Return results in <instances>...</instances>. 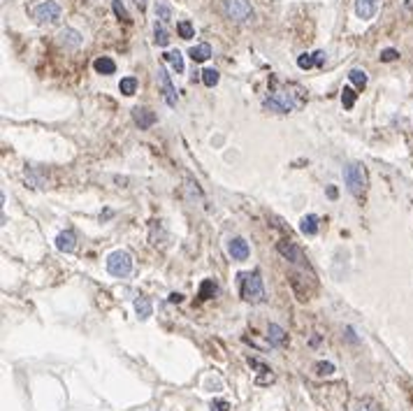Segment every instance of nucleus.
Instances as JSON below:
<instances>
[{
  "label": "nucleus",
  "mask_w": 413,
  "mask_h": 411,
  "mask_svg": "<svg viewBox=\"0 0 413 411\" xmlns=\"http://www.w3.org/2000/svg\"><path fill=\"white\" fill-rule=\"evenodd\" d=\"M344 182H346L348 191L355 195V198H362L367 191V172L360 163H351L344 168Z\"/></svg>",
  "instance_id": "obj_1"
},
{
  "label": "nucleus",
  "mask_w": 413,
  "mask_h": 411,
  "mask_svg": "<svg viewBox=\"0 0 413 411\" xmlns=\"http://www.w3.org/2000/svg\"><path fill=\"white\" fill-rule=\"evenodd\" d=\"M241 297H244L246 302H251V304L263 302L265 288H263V279H260V274L258 272L244 274V277H241Z\"/></svg>",
  "instance_id": "obj_2"
},
{
  "label": "nucleus",
  "mask_w": 413,
  "mask_h": 411,
  "mask_svg": "<svg viewBox=\"0 0 413 411\" xmlns=\"http://www.w3.org/2000/svg\"><path fill=\"white\" fill-rule=\"evenodd\" d=\"M223 12L234 24H249L253 19V7L249 0H223Z\"/></svg>",
  "instance_id": "obj_3"
},
{
  "label": "nucleus",
  "mask_w": 413,
  "mask_h": 411,
  "mask_svg": "<svg viewBox=\"0 0 413 411\" xmlns=\"http://www.w3.org/2000/svg\"><path fill=\"white\" fill-rule=\"evenodd\" d=\"M107 272L112 274V277H128V274L132 272V258L128 251H114V254H109L107 256Z\"/></svg>",
  "instance_id": "obj_4"
},
{
  "label": "nucleus",
  "mask_w": 413,
  "mask_h": 411,
  "mask_svg": "<svg viewBox=\"0 0 413 411\" xmlns=\"http://www.w3.org/2000/svg\"><path fill=\"white\" fill-rule=\"evenodd\" d=\"M33 14H35V19L40 24H54V21L60 19V5L56 0H44V3H40L33 10Z\"/></svg>",
  "instance_id": "obj_5"
},
{
  "label": "nucleus",
  "mask_w": 413,
  "mask_h": 411,
  "mask_svg": "<svg viewBox=\"0 0 413 411\" xmlns=\"http://www.w3.org/2000/svg\"><path fill=\"white\" fill-rule=\"evenodd\" d=\"M265 107L272 112H279V114H288L295 109V100L288 93H272L265 98Z\"/></svg>",
  "instance_id": "obj_6"
},
{
  "label": "nucleus",
  "mask_w": 413,
  "mask_h": 411,
  "mask_svg": "<svg viewBox=\"0 0 413 411\" xmlns=\"http://www.w3.org/2000/svg\"><path fill=\"white\" fill-rule=\"evenodd\" d=\"M276 251L283 256L286 260H290V263H295V265H304L306 260H304V254H302V249L295 246L290 239H281V242L276 244Z\"/></svg>",
  "instance_id": "obj_7"
},
{
  "label": "nucleus",
  "mask_w": 413,
  "mask_h": 411,
  "mask_svg": "<svg viewBox=\"0 0 413 411\" xmlns=\"http://www.w3.org/2000/svg\"><path fill=\"white\" fill-rule=\"evenodd\" d=\"M228 254L234 260H246L249 254H251V249H249V242H246L244 237H232L228 242Z\"/></svg>",
  "instance_id": "obj_8"
},
{
  "label": "nucleus",
  "mask_w": 413,
  "mask_h": 411,
  "mask_svg": "<svg viewBox=\"0 0 413 411\" xmlns=\"http://www.w3.org/2000/svg\"><path fill=\"white\" fill-rule=\"evenodd\" d=\"M376 12H378V0H355V14H358L362 21L374 19Z\"/></svg>",
  "instance_id": "obj_9"
},
{
  "label": "nucleus",
  "mask_w": 413,
  "mask_h": 411,
  "mask_svg": "<svg viewBox=\"0 0 413 411\" xmlns=\"http://www.w3.org/2000/svg\"><path fill=\"white\" fill-rule=\"evenodd\" d=\"M158 79H160V84H162V93H165V103L170 105V107H174L177 105V91H174V86L172 81H170V74L165 67H160L158 70Z\"/></svg>",
  "instance_id": "obj_10"
},
{
  "label": "nucleus",
  "mask_w": 413,
  "mask_h": 411,
  "mask_svg": "<svg viewBox=\"0 0 413 411\" xmlns=\"http://www.w3.org/2000/svg\"><path fill=\"white\" fill-rule=\"evenodd\" d=\"M132 119H135V123H137L139 128H151L153 123H156V114H153L151 109H146V107H135L132 109Z\"/></svg>",
  "instance_id": "obj_11"
},
{
  "label": "nucleus",
  "mask_w": 413,
  "mask_h": 411,
  "mask_svg": "<svg viewBox=\"0 0 413 411\" xmlns=\"http://www.w3.org/2000/svg\"><path fill=\"white\" fill-rule=\"evenodd\" d=\"M267 337H270V342L274 346H288V335L286 330H283L281 325H276V323H270V327H267Z\"/></svg>",
  "instance_id": "obj_12"
},
{
  "label": "nucleus",
  "mask_w": 413,
  "mask_h": 411,
  "mask_svg": "<svg viewBox=\"0 0 413 411\" xmlns=\"http://www.w3.org/2000/svg\"><path fill=\"white\" fill-rule=\"evenodd\" d=\"M56 246H58V251H63V254H72L74 246H77L74 235H72L70 230H67V232H60V235L56 237Z\"/></svg>",
  "instance_id": "obj_13"
},
{
  "label": "nucleus",
  "mask_w": 413,
  "mask_h": 411,
  "mask_svg": "<svg viewBox=\"0 0 413 411\" xmlns=\"http://www.w3.org/2000/svg\"><path fill=\"white\" fill-rule=\"evenodd\" d=\"M60 44L67 49H74L81 44V35H79L77 31H72V28H65V31H60Z\"/></svg>",
  "instance_id": "obj_14"
},
{
  "label": "nucleus",
  "mask_w": 413,
  "mask_h": 411,
  "mask_svg": "<svg viewBox=\"0 0 413 411\" xmlns=\"http://www.w3.org/2000/svg\"><path fill=\"white\" fill-rule=\"evenodd\" d=\"M135 311H137L139 320H146L151 314H153V304H151L149 297H137L135 300Z\"/></svg>",
  "instance_id": "obj_15"
},
{
  "label": "nucleus",
  "mask_w": 413,
  "mask_h": 411,
  "mask_svg": "<svg viewBox=\"0 0 413 411\" xmlns=\"http://www.w3.org/2000/svg\"><path fill=\"white\" fill-rule=\"evenodd\" d=\"M93 67H96L98 74H114L116 72V63L112 61L109 56H100V58H96Z\"/></svg>",
  "instance_id": "obj_16"
},
{
  "label": "nucleus",
  "mask_w": 413,
  "mask_h": 411,
  "mask_svg": "<svg viewBox=\"0 0 413 411\" xmlns=\"http://www.w3.org/2000/svg\"><path fill=\"white\" fill-rule=\"evenodd\" d=\"M299 230H302L304 235H309V237L316 235L318 232V216L316 214H306V216L299 221Z\"/></svg>",
  "instance_id": "obj_17"
},
{
  "label": "nucleus",
  "mask_w": 413,
  "mask_h": 411,
  "mask_svg": "<svg viewBox=\"0 0 413 411\" xmlns=\"http://www.w3.org/2000/svg\"><path fill=\"white\" fill-rule=\"evenodd\" d=\"M188 54H191V58L195 63H204L211 56V47H209V44H198V47H193Z\"/></svg>",
  "instance_id": "obj_18"
},
{
  "label": "nucleus",
  "mask_w": 413,
  "mask_h": 411,
  "mask_svg": "<svg viewBox=\"0 0 413 411\" xmlns=\"http://www.w3.org/2000/svg\"><path fill=\"white\" fill-rule=\"evenodd\" d=\"M165 61H168L177 72H184V56H181V51H168V54H165Z\"/></svg>",
  "instance_id": "obj_19"
},
{
  "label": "nucleus",
  "mask_w": 413,
  "mask_h": 411,
  "mask_svg": "<svg viewBox=\"0 0 413 411\" xmlns=\"http://www.w3.org/2000/svg\"><path fill=\"white\" fill-rule=\"evenodd\" d=\"M119 91L123 93V96H135V91H137V79H135V77H126V79H121Z\"/></svg>",
  "instance_id": "obj_20"
},
{
  "label": "nucleus",
  "mask_w": 413,
  "mask_h": 411,
  "mask_svg": "<svg viewBox=\"0 0 413 411\" xmlns=\"http://www.w3.org/2000/svg\"><path fill=\"white\" fill-rule=\"evenodd\" d=\"M153 35H156V44H158V47H168V44H170V33L165 31V26H162V24L153 26Z\"/></svg>",
  "instance_id": "obj_21"
},
{
  "label": "nucleus",
  "mask_w": 413,
  "mask_h": 411,
  "mask_svg": "<svg viewBox=\"0 0 413 411\" xmlns=\"http://www.w3.org/2000/svg\"><path fill=\"white\" fill-rule=\"evenodd\" d=\"M348 77H351V81H353L358 89H365V86H367V72H365V70H360V67H353Z\"/></svg>",
  "instance_id": "obj_22"
},
{
  "label": "nucleus",
  "mask_w": 413,
  "mask_h": 411,
  "mask_svg": "<svg viewBox=\"0 0 413 411\" xmlns=\"http://www.w3.org/2000/svg\"><path fill=\"white\" fill-rule=\"evenodd\" d=\"M353 411H381V409H378V404L371 397H362V399H358V402H355V409Z\"/></svg>",
  "instance_id": "obj_23"
},
{
  "label": "nucleus",
  "mask_w": 413,
  "mask_h": 411,
  "mask_svg": "<svg viewBox=\"0 0 413 411\" xmlns=\"http://www.w3.org/2000/svg\"><path fill=\"white\" fill-rule=\"evenodd\" d=\"M216 295V284L211 281V279H207V281H202V286H200V297L202 300H209V297Z\"/></svg>",
  "instance_id": "obj_24"
},
{
  "label": "nucleus",
  "mask_w": 413,
  "mask_h": 411,
  "mask_svg": "<svg viewBox=\"0 0 413 411\" xmlns=\"http://www.w3.org/2000/svg\"><path fill=\"white\" fill-rule=\"evenodd\" d=\"M297 65L302 67V70H309V67L318 65L316 54H302V56H299V58H297Z\"/></svg>",
  "instance_id": "obj_25"
},
{
  "label": "nucleus",
  "mask_w": 413,
  "mask_h": 411,
  "mask_svg": "<svg viewBox=\"0 0 413 411\" xmlns=\"http://www.w3.org/2000/svg\"><path fill=\"white\" fill-rule=\"evenodd\" d=\"M218 79H221V77H218V72H216L214 67H207V70L202 72V81H204L207 86H209V89H211V86L218 84Z\"/></svg>",
  "instance_id": "obj_26"
},
{
  "label": "nucleus",
  "mask_w": 413,
  "mask_h": 411,
  "mask_svg": "<svg viewBox=\"0 0 413 411\" xmlns=\"http://www.w3.org/2000/svg\"><path fill=\"white\" fill-rule=\"evenodd\" d=\"M342 103H344V107L346 109H351L355 105V91L351 89V86H346V89L342 91Z\"/></svg>",
  "instance_id": "obj_27"
},
{
  "label": "nucleus",
  "mask_w": 413,
  "mask_h": 411,
  "mask_svg": "<svg viewBox=\"0 0 413 411\" xmlns=\"http://www.w3.org/2000/svg\"><path fill=\"white\" fill-rule=\"evenodd\" d=\"M316 374H320V376H329L332 372H335V365L332 363H325V360H320V363H316Z\"/></svg>",
  "instance_id": "obj_28"
},
{
  "label": "nucleus",
  "mask_w": 413,
  "mask_h": 411,
  "mask_svg": "<svg viewBox=\"0 0 413 411\" xmlns=\"http://www.w3.org/2000/svg\"><path fill=\"white\" fill-rule=\"evenodd\" d=\"M156 17L160 19V21H170V19H172V10H170L168 5L158 3V5H156Z\"/></svg>",
  "instance_id": "obj_29"
},
{
  "label": "nucleus",
  "mask_w": 413,
  "mask_h": 411,
  "mask_svg": "<svg viewBox=\"0 0 413 411\" xmlns=\"http://www.w3.org/2000/svg\"><path fill=\"white\" fill-rule=\"evenodd\" d=\"M179 35L184 37V40H191V37H193V26H191V21H179Z\"/></svg>",
  "instance_id": "obj_30"
},
{
  "label": "nucleus",
  "mask_w": 413,
  "mask_h": 411,
  "mask_svg": "<svg viewBox=\"0 0 413 411\" xmlns=\"http://www.w3.org/2000/svg\"><path fill=\"white\" fill-rule=\"evenodd\" d=\"M397 56H399V51H397V49H383V51H381V61L390 63V61H395Z\"/></svg>",
  "instance_id": "obj_31"
},
{
  "label": "nucleus",
  "mask_w": 413,
  "mask_h": 411,
  "mask_svg": "<svg viewBox=\"0 0 413 411\" xmlns=\"http://www.w3.org/2000/svg\"><path fill=\"white\" fill-rule=\"evenodd\" d=\"M114 12H116V17H119V19H123V21H130V17H128V12H126V7L121 5L119 0H114Z\"/></svg>",
  "instance_id": "obj_32"
},
{
  "label": "nucleus",
  "mask_w": 413,
  "mask_h": 411,
  "mask_svg": "<svg viewBox=\"0 0 413 411\" xmlns=\"http://www.w3.org/2000/svg\"><path fill=\"white\" fill-rule=\"evenodd\" d=\"M230 404L225 402V399H216L214 404H211V411H228Z\"/></svg>",
  "instance_id": "obj_33"
},
{
  "label": "nucleus",
  "mask_w": 413,
  "mask_h": 411,
  "mask_svg": "<svg viewBox=\"0 0 413 411\" xmlns=\"http://www.w3.org/2000/svg\"><path fill=\"white\" fill-rule=\"evenodd\" d=\"M170 302H181V295L179 293H172V295H170Z\"/></svg>",
  "instance_id": "obj_34"
},
{
  "label": "nucleus",
  "mask_w": 413,
  "mask_h": 411,
  "mask_svg": "<svg viewBox=\"0 0 413 411\" xmlns=\"http://www.w3.org/2000/svg\"><path fill=\"white\" fill-rule=\"evenodd\" d=\"M327 195H329L332 200H335V198H337V188H335V186H329V188H327Z\"/></svg>",
  "instance_id": "obj_35"
},
{
  "label": "nucleus",
  "mask_w": 413,
  "mask_h": 411,
  "mask_svg": "<svg viewBox=\"0 0 413 411\" xmlns=\"http://www.w3.org/2000/svg\"><path fill=\"white\" fill-rule=\"evenodd\" d=\"M135 3H137L139 7H146V0H135Z\"/></svg>",
  "instance_id": "obj_36"
}]
</instances>
